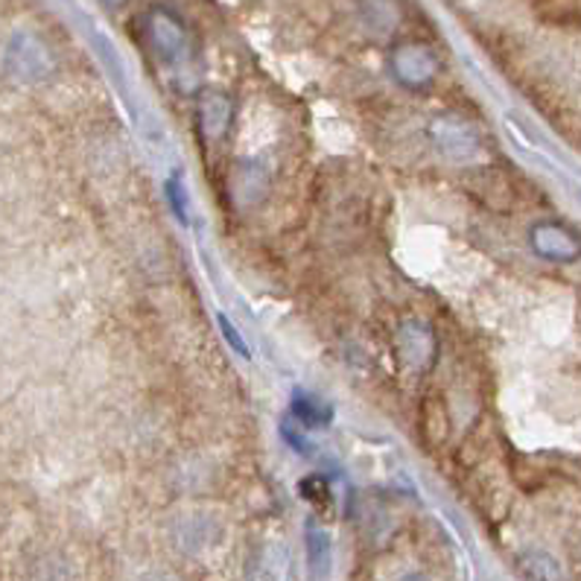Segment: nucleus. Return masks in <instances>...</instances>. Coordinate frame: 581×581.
<instances>
[{
	"mask_svg": "<svg viewBox=\"0 0 581 581\" xmlns=\"http://www.w3.org/2000/svg\"><path fill=\"white\" fill-rule=\"evenodd\" d=\"M108 3H120V0H108Z\"/></svg>",
	"mask_w": 581,
	"mask_h": 581,
	"instance_id": "nucleus-5",
	"label": "nucleus"
},
{
	"mask_svg": "<svg viewBox=\"0 0 581 581\" xmlns=\"http://www.w3.org/2000/svg\"><path fill=\"white\" fill-rule=\"evenodd\" d=\"M307 555H310V567L316 576L324 579L331 570V541L316 523H307Z\"/></svg>",
	"mask_w": 581,
	"mask_h": 581,
	"instance_id": "nucleus-1",
	"label": "nucleus"
},
{
	"mask_svg": "<svg viewBox=\"0 0 581 581\" xmlns=\"http://www.w3.org/2000/svg\"><path fill=\"white\" fill-rule=\"evenodd\" d=\"M526 567L529 579L535 581H561V570H558V564L553 558H546V555H535V558H526L523 561Z\"/></svg>",
	"mask_w": 581,
	"mask_h": 581,
	"instance_id": "nucleus-2",
	"label": "nucleus"
},
{
	"mask_svg": "<svg viewBox=\"0 0 581 581\" xmlns=\"http://www.w3.org/2000/svg\"><path fill=\"white\" fill-rule=\"evenodd\" d=\"M403 581H427V579H420V576H410V579H403Z\"/></svg>",
	"mask_w": 581,
	"mask_h": 581,
	"instance_id": "nucleus-4",
	"label": "nucleus"
},
{
	"mask_svg": "<svg viewBox=\"0 0 581 581\" xmlns=\"http://www.w3.org/2000/svg\"><path fill=\"white\" fill-rule=\"evenodd\" d=\"M220 328H223L225 340H228V345H232L234 351H240V354H249V351H246V345H242V336L237 331H234V328H232V324H228V319H225V316H220Z\"/></svg>",
	"mask_w": 581,
	"mask_h": 581,
	"instance_id": "nucleus-3",
	"label": "nucleus"
}]
</instances>
